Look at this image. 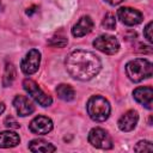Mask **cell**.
I'll return each mask as SVG.
<instances>
[{
	"instance_id": "cell-1",
	"label": "cell",
	"mask_w": 153,
	"mask_h": 153,
	"mask_svg": "<svg viewBox=\"0 0 153 153\" xmlns=\"http://www.w3.org/2000/svg\"><path fill=\"white\" fill-rule=\"evenodd\" d=\"M67 72L78 80L87 81L94 78L100 68V59L92 51L78 49L72 51L66 59Z\"/></svg>"
},
{
	"instance_id": "cell-2",
	"label": "cell",
	"mask_w": 153,
	"mask_h": 153,
	"mask_svg": "<svg viewBox=\"0 0 153 153\" xmlns=\"http://www.w3.org/2000/svg\"><path fill=\"white\" fill-rule=\"evenodd\" d=\"M88 116L96 122H103L108 120L111 108L110 103L103 96H92L86 105Z\"/></svg>"
},
{
	"instance_id": "cell-3",
	"label": "cell",
	"mask_w": 153,
	"mask_h": 153,
	"mask_svg": "<svg viewBox=\"0 0 153 153\" xmlns=\"http://www.w3.org/2000/svg\"><path fill=\"white\" fill-rule=\"evenodd\" d=\"M126 73L131 81L139 82L152 76V63L146 59L131 60L126 65Z\"/></svg>"
},
{
	"instance_id": "cell-4",
	"label": "cell",
	"mask_w": 153,
	"mask_h": 153,
	"mask_svg": "<svg viewBox=\"0 0 153 153\" xmlns=\"http://www.w3.org/2000/svg\"><path fill=\"white\" fill-rule=\"evenodd\" d=\"M88 142L100 149H110L112 148V139L109 133L103 128H93L88 133Z\"/></svg>"
},
{
	"instance_id": "cell-5",
	"label": "cell",
	"mask_w": 153,
	"mask_h": 153,
	"mask_svg": "<svg viewBox=\"0 0 153 153\" xmlns=\"http://www.w3.org/2000/svg\"><path fill=\"white\" fill-rule=\"evenodd\" d=\"M23 87L24 90L42 106H49L53 103V99L49 94L44 93L42 88L31 79H25L23 81Z\"/></svg>"
},
{
	"instance_id": "cell-6",
	"label": "cell",
	"mask_w": 153,
	"mask_h": 153,
	"mask_svg": "<svg viewBox=\"0 0 153 153\" xmlns=\"http://www.w3.org/2000/svg\"><path fill=\"white\" fill-rule=\"evenodd\" d=\"M93 47L98 49L99 51L108 54V55H114L120 49V43L115 36L111 35H102L97 37L93 41Z\"/></svg>"
},
{
	"instance_id": "cell-7",
	"label": "cell",
	"mask_w": 153,
	"mask_h": 153,
	"mask_svg": "<svg viewBox=\"0 0 153 153\" xmlns=\"http://www.w3.org/2000/svg\"><path fill=\"white\" fill-rule=\"evenodd\" d=\"M39 63H41V53L37 49H31L26 53V55L22 60L20 68L24 74L31 75L38 71Z\"/></svg>"
},
{
	"instance_id": "cell-8",
	"label": "cell",
	"mask_w": 153,
	"mask_h": 153,
	"mask_svg": "<svg viewBox=\"0 0 153 153\" xmlns=\"http://www.w3.org/2000/svg\"><path fill=\"white\" fill-rule=\"evenodd\" d=\"M117 17L118 19L129 26L137 25L142 22V13L135 8L131 7H121L117 11Z\"/></svg>"
},
{
	"instance_id": "cell-9",
	"label": "cell",
	"mask_w": 153,
	"mask_h": 153,
	"mask_svg": "<svg viewBox=\"0 0 153 153\" xmlns=\"http://www.w3.org/2000/svg\"><path fill=\"white\" fill-rule=\"evenodd\" d=\"M53 126H54V124H53V121H51L49 117L41 115V116L35 117V118L30 122L29 128H30V130H31L32 133H35V134L45 135V134H48V133L51 131Z\"/></svg>"
},
{
	"instance_id": "cell-10",
	"label": "cell",
	"mask_w": 153,
	"mask_h": 153,
	"mask_svg": "<svg viewBox=\"0 0 153 153\" xmlns=\"http://www.w3.org/2000/svg\"><path fill=\"white\" fill-rule=\"evenodd\" d=\"M13 105H14V109H16L17 114L19 116H23V117L29 116L35 111V105L32 104V102L27 97L22 96V94H18V96L14 97Z\"/></svg>"
},
{
	"instance_id": "cell-11",
	"label": "cell",
	"mask_w": 153,
	"mask_h": 153,
	"mask_svg": "<svg viewBox=\"0 0 153 153\" xmlns=\"http://www.w3.org/2000/svg\"><path fill=\"white\" fill-rule=\"evenodd\" d=\"M134 98L137 103L143 105L147 109H152V100H153V90L149 86H140L134 90L133 92Z\"/></svg>"
},
{
	"instance_id": "cell-12",
	"label": "cell",
	"mask_w": 153,
	"mask_h": 153,
	"mask_svg": "<svg viewBox=\"0 0 153 153\" xmlns=\"http://www.w3.org/2000/svg\"><path fill=\"white\" fill-rule=\"evenodd\" d=\"M139 121V115L135 110H128L127 112H124L120 120H118V128L122 131H130L133 130Z\"/></svg>"
},
{
	"instance_id": "cell-13",
	"label": "cell",
	"mask_w": 153,
	"mask_h": 153,
	"mask_svg": "<svg viewBox=\"0 0 153 153\" xmlns=\"http://www.w3.org/2000/svg\"><path fill=\"white\" fill-rule=\"evenodd\" d=\"M93 29V20L88 16L81 17L78 23L72 27V35L74 37H82L87 33H90Z\"/></svg>"
},
{
	"instance_id": "cell-14",
	"label": "cell",
	"mask_w": 153,
	"mask_h": 153,
	"mask_svg": "<svg viewBox=\"0 0 153 153\" xmlns=\"http://www.w3.org/2000/svg\"><path fill=\"white\" fill-rule=\"evenodd\" d=\"M20 142V137L17 133L11 130H5L0 133V148L14 147Z\"/></svg>"
},
{
	"instance_id": "cell-15",
	"label": "cell",
	"mask_w": 153,
	"mask_h": 153,
	"mask_svg": "<svg viewBox=\"0 0 153 153\" xmlns=\"http://www.w3.org/2000/svg\"><path fill=\"white\" fill-rule=\"evenodd\" d=\"M29 149L31 152H42V153H50V152H55L56 151V147L43 140V139H35L32 141H30L29 143Z\"/></svg>"
},
{
	"instance_id": "cell-16",
	"label": "cell",
	"mask_w": 153,
	"mask_h": 153,
	"mask_svg": "<svg viewBox=\"0 0 153 153\" xmlns=\"http://www.w3.org/2000/svg\"><path fill=\"white\" fill-rule=\"evenodd\" d=\"M56 93L59 96L60 99L65 100V102H69V100H73L74 99V96H75V91L74 88L71 86V85H67V84H61L56 87Z\"/></svg>"
},
{
	"instance_id": "cell-17",
	"label": "cell",
	"mask_w": 153,
	"mask_h": 153,
	"mask_svg": "<svg viewBox=\"0 0 153 153\" xmlns=\"http://www.w3.org/2000/svg\"><path fill=\"white\" fill-rule=\"evenodd\" d=\"M16 78V69L12 63H6L5 67V73H4V79H2V84L4 86H11L13 80Z\"/></svg>"
},
{
	"instance_id": "cell-18",
	"label": "cell",
	"mask_w": 153,
	"mask_h": 153,
	"mask_svg": "<svg viewBox=\"0 0 153 153\" xmlns=\"http://www.w3.org/2000/svg\"><path fill=\"white\" fill-rule=\"evenodd\" d=\"M102 25L103 27L108 29V30H114L115 26H116V19H115V16L111 14V13H108L105 14L103 22H102Z\"/></svg>"
},
{
	"instance_id": "cell-19",
	"label": "cell",
	"mask_w": 153,
	"mask_h": 153,
	"mask_svg": "<svg viewBox=\"0 0 153 153\" xmlns=\"http://www.w3.org/2000/svg\"><path fill=\"white\" fill-rule=\"evenodd\" d=\"M135 152H152L153 151V146L149 141H139L135 147H134Z\"/></svg>"
},
{
	"instance_id": "cell-20",
	"label": "cell",
	"mask_w": 153,
	"mask_h": 153,
	"mask_svg": "<svg viewBox=\"0 0 153 153\" xmlns=\"http://www.w3.org/2000/svg\"><path fill=\"white\" fill-rule=\"evenodd\" d=\"M66 44H67V38L63 36H55L49 41V45H51V47L63 48Z\"/></svg>"
},
{
	"instance_id": "cell-21",
	"label": "cell",
	"mask_w": 153,
	"mask_h": 153,
	"mask_svg": "<svg viewBox=\"0 0 153 153\" xmlns=\"http://www.w3.org/2000/svg\"><path fill=\"white\" fill-rule=\"evenodd\" d=\"M152 25H153V23L149 22V23L146 25L145 30H143V36L147 38V41H148L149 43H152V41H153V38H152Z\"/></svg>"
},
{
	"instance_id": "cell-22",
	"label": "cell",
	"mask_w": 153,
	"mask_h": 153,
	"mask_svg": "<svg viewBox=\"0 0 153 153\" xmlns=\"http://www.w3.org/2000/svg\"><path fill=\"white\" fill-rule=\"evenodd\" d=\"M5 126L8 127V128H14V129L19 128V123H18L13 117H11V116L6 117V120H5Z\"/></svg>"
},
{
	"instance_id": "cell-23",
	"label": "cell",
	"mask_w": 153,
	"mask_h": 153,
	"mask_svg": "<svg viewBox=\"0 0 153 153\" xmlns=\"http://www.w3.org/2000/svg\"><path fill=\"white\" fill-rule=\"evenodd\" d=\"M105 2H108V4H110V5H112V6H115V5H118V4H121L123 0H104Z\"/></svg>"
},
{
	"instance_id": "cell-24",
	"label": "cell",
	"mask_w": 153,
	"mask_h": 153,
	"mask_svg": "<svg viewBox=\"0 0 153 153\" xmlns=\"http://www.w3.org/2000/svg\"><path fill=\"white\" fill-rule=\"evenodd\" d=\"M5 110V104L4 103H0V114H2Z\"/></svg>"
},
{
	"instance_id": "cell-25",
	"label": "cell",
	"mask_w": 153,
	"mask_h": 153,
	"mask_svg": "<svg viewBox=\"0 0 153 153\" xmlns=\"http://www.w3.org/2000/svg\"><path fill=\"white\" fill-rule=\"evenodd\" d=\"M2 8H4V5H2V2H1V0H0V12L2 11Z\"/></svg>"
}]
</instances>
